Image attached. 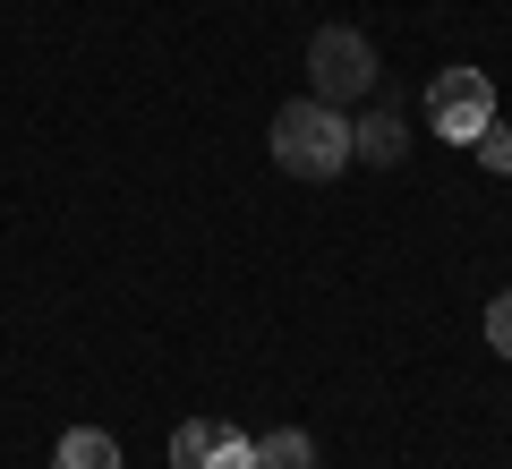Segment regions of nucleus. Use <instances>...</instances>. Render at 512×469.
I'll list each match as a JSON object with an SVG mask.
<instances>
[{
    "label": "nucleus",
    "mask_w": 512,
    "mask_h": 469,
    "mask_svg": "<svg viewBox=\"0 0 512 469\" xmlns=\"http://www.w3.org/2000/svg\"><path fill=\"white\" fill-rule=\"evenodd\" d=\"M274 163L291 171V180H342L350 171V120L333 103H282L274 111Z\"/></svg>",
    "instance_id": "f257e3e1"
},
{
    "label": "nucleus",
    "mask_w": 512,
    "mask_h": 469,
    "mask_svg": "<svg viewBox=\"0 0 512 469\" xmlns=\"http://www.w3.org/2000/svg\"><path fill=\"white\" fill-rule=\"evenodd\" d=\"M376 77H384V69H376V43H367L359 26H325V35L308 43V86H316V103L342 111V103H359Z\"/></svg>",
    "instance_id": "f03ea898"
},
{
    "label": "nucleus",
    "mask_w": 512,
    "mask_h": 469,
    "mask_svg": "<svg viewBox=\"0 0 512 469\" xmlns=\"http://www.w3.org/2000/svg\"><path fill=\"white\" fill-rule=\"evenodd\" d=\"M495 120V86L487 69H444L436 86H427V128H436L444 145H478Z\"/></svg>",
    "instance_id": "7ed1b4c3"
},
{
    "label": "nucleus",
    "mask_w": 512,
    "mask_h": 469,
    "mask_svg": "<svg viewBox=\"0 0 512 469\" xmlns=\"http://www.w3.org/2000/svg\"><path fill=\"white\" fill-rule=\"evenodd\" d=\"M171 469H256V444L239 427H222V418H188L171 435Z\"/></svg>",
    "instance_id": "20e7f679"
},
{
    "label": "nucleus",
    "mask_w": 512,
    "mask_h": 469,
    "mask_svg": "<svg viewBox=\"0 0 512 469\" xmlns=\"http://www.w3.org/2000/svg\"><path fill=\"white\" fill-rule=\"evenodd\" d=\"M350 154H359V163H376V171H393V163L410 154L402 111H367V120H350Z\"/></svg>",
    "instance_id": "39448f33"
},
{
    "label": "nucleus",
    "mask_w": 512,
    "mask_h": 469,
    "mask_svg": "<svg viewBox=\"0 0 512 469\" xmlns=\"http://www.w3.org/2000/svg\"><path fill=\"white\" fill-rule=\"evenodd\" d=\"M52 469H120V435L69 427V435H60V452H52Z\"/></svg>",
    "instance_id": "423d86ee"
},
{
    "label": "nucleus",
    "mask_w": 512,
    "mask_h": 469,
    "mask_svg": "<svg viewBox=\"0 0 512 469\" xmlns=\"http://www.w3.org/2000/svg\"><path fill=\"white\" fill-rule=\"evenodd\" d=\"M256 444V469H316V444L299 427H265V435H248Z\"/></svg>",
    "instance_id": "0eeeda50"
},
{
    "label": "nucleus",
    "mask_w": 512,
    "mask_h": 469,
    "mask_svg": "<svg viewBox=\"0 0 512 469\" xmlns=\"http://www.w3.org/2000/svg\"><path fill=\"white\" fill-rule=\"evenodd\" d=\"M478 163L512 180V128H504V120H487V137H478Z\"/></svg>",
    "instance_id": "6e6552de"
},
{
    "label": "nucleus",
    "mask_w": 512,
    "mask_h": 469,
    "mask_svg": "<svg viewBox=\"0 0 512 469\" xmlns=\"http://www.w3.org/2000/svg\"><path fill=\"white\" fill-rule=\"evenodd\" d=\"M487 342H495V359H512V290H495V307H487Z\"/></svg>",
    "instance_id": "1a4fd4ad"
}]
</instances>
